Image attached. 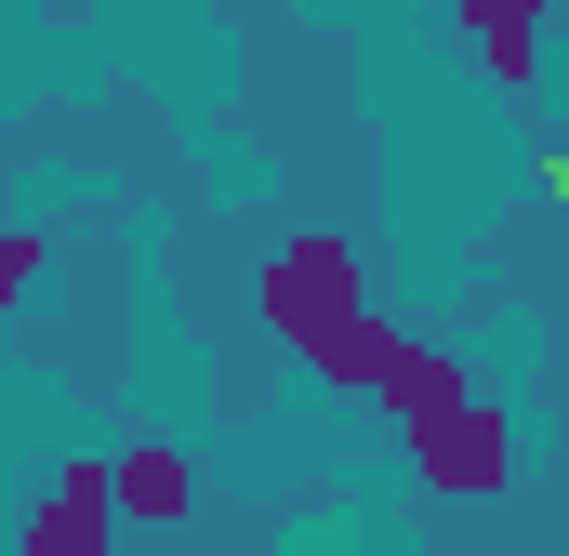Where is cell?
<instances>
[{
    "mask_svg": "<svg viewBox=\"0 0 569 556\" xmlns=\"http://www.w3.org/2000/svg\"><path fill=\"white\" fill-rule=\"evenodd\" d=\"M543 199H557V226H569V146H543Z\"/></svg>",
    "mask_w": 569,
    "mask_h": 556,
    "instance_id": "cell-7",
    "label": "cell"
},
{
    "mask_svg": "<svg viewBox=\"0 0 569 556\" xmlns=\"http://www.w3.org/2000/svg\"><path fill=\"white\" fill-rule=\"evenodd\" d=\"M27 278H40V239H27V226H0V305H27Z\"/></svg>",
    "mask_w": 569,
    "mask_h": 556,
    "instance_id": "cell-6",
    "label": "cell"
},
{
    "mask_svg": "<svg viewBox=\"0 0 569 556\" xmlns=\"http://www.w3.org/2000/svg\"><path fill=\"white\" fill-rule=\"evenodd\" d=\"M107 544H120V477L107 464H53V490L13 530V556H107Z\"/></svg>",
    "mask_w": 569,
    "mask_h": 556,
    "instance_id": "cell-3",
    "label": "cell"
},
{
    "mask_svg": "<svg viewBox=\"0 0 569 556\" xmlns=\"http://www.w3.org/2000/svg\"><path fill=\"white\" fill-rule=\"evenodd\" d=\"M463 27H477V53H490V80H503V93H530V80H543V67H530L543 0H463Z\"/></svg>",
    "mask_w": 569,
    "mask_h": 556,
    "instance_id": "cell-5",
    "label": "cell"
},
{
    "mask_svg": "<svg viewBox=\"0 0 569 556\" xmlns=\"http://www.w3.org/2000/svg\"><path fill=\"white\" fill-rule=\"evenodd\" d=\"M107 477H120V517H146V530H172V517L199 504V464H186L172 437H133V450H107Z\"/></svg>",
    "mask_w": 569,
    "mask_h": 556,
    "instance_id": "cell-4",
    "label": "cell"
},
{
    "mask_svg": "<svg viewBox=\"0 0 569 556\" xmlns=\"http://www.w3.org/2000/svg\"><path fill=\"white\" fill-rule=\"evenodd\" d=\"M411 464H425L437 490H463V504H490V490H517V424L490 411L477 385H450L411 411Z\"/></svg>",
    "mask_w": 569,
    "mask_h": 556,
    "instance_id": "cell-2",
    "label": "cell"
},
{
    "mask_svg": "<svg viewBox=\"0 0 569 556\" xmlns=\"http://www.w3.org/2000/svg\"><path fill=\"white\" fill-rule=\"evenodd\" d=\"M266 331L305 345L331 385H371V358H385V318L358 305V252L345 239H291L279 266H266Z\"/></svg>",
    "mask_w": 569,
    "mask_h": 556,
    "instance_id": "cell-1",
    "label": "cell"
}]
</instances>
